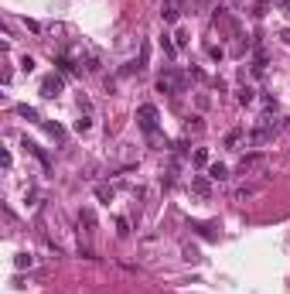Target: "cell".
<instances>
[{"label":"cell","instance_id":"22","mask_svg":"<svg viewBox=\"0 0 290 294\" xmlns=\"http://www.w3.org/2000/svg\"><path fill=\"white\" fill-rule=\"evenodd\" d=\"M45 130H48V134H51V137H65V130H62V127H58V124H45Z\"/></svg>","mask_w":290,"mask_h":294},{"label":"cell","instance_id":"5","mask_svg":"<svg viewBox=\"0 0 290 294\" xmlns=\"http://www.w3.org/2000/svg\"><path fill=\"white\" fill-rule=\"evenodd\" d=\"M161 17H164V24H178L181 21V0H164L161 4Z\"/></svg>","mask_w":290,"mask_h":294},{"label":"cell","instance_id":"3","mask_svg":"<svg viewBox=\"0 0 290 294\" xmlns=\"http://www.w3.org/2000/svg\"><path fill=\"white\" fill-rule=\"evenodd\" d=\"M181 89H184V76H181L174 65L164 68V72L157 76V92H168V96H174V92H181Z\"/></svg>","mask_w":290,"mask_h":294},{"label":"cell","instance_id":"15","mask_svg":"<svg viewBox=\"0 0 290 294\" xmlns=\"http://www.w3.org/2000/svg\"><path fill=\"white\" fill-rule=\"evenodd\" d=\"M17 116H24V120H38V110L28 106V103H21V106H17Z\"/></svg>","mask_w":290,"mask_h":294},{"label":"cell","instance_id":"23","mask_svg":"<svg viewBox=\"0 0 290 294\" xmlns=\"http://www.w3.org/2000/svg\"><path fill=\"white\" fill-rule=\"evenodd\" d=\"M147 58H150V45L144 41V48H140V68H147Z\"/></svg>","mask_w":290,"mask_h":294},{"label":"cell","instance_id":"14","mask_svg":"<svg viewBox=\"0 0 290 294\" xmlns=\"http://www.w3.org/2000/svg\"><path fill=\"white\" fill-rule=\"evenodd\" d=\"M31 263H34V257H31V253H17V257H14V267H17V271L31 267Z\"/></svg>","mask_w":290,"mask_h":294},{"label":"cell","instance_id":"8","mask_svg":"<svg viewBox=\"0 0 290 294\" xmlns=\"http://www.w3.org/2000/svg\"><path fill=\"white\" fill-rule=\"evenodd\" d=\"M21 144H24V151H31V154H34V158H38V161H41L45 168H51V158H48V154H45V151H41V147H38V144H34V140H28V137H24Z\"/></svg>","mask_w":290,"mask_h":294},{"label":"cell","instance_id":"28","mask_svg":"<svg viewBox=\"0 0 290 294\" xmlns=\"http://www.w3.org/2000/svg\"><path fill=\"white\" fill-rule=\"evenodd\" d=\"M283 41H287V45H290V28H287V31H283Z\"/></svg>","mask_w":290,"mask_h":294},{"label":"cell","instance_id":"1","mask_svg":"<svg viewBox=\"0 0 290 294\" xmlns=\"http://www.w3.org/2000/svg\"><path fill=\"white\" fill-rule=\"evenodd\" d=\"M277 130H280V120L273 113H263L256 120V127L249 130V137H246V144H253V147H267L273 137H277Z\"/></svg>","mask_w":290,"mask_h":294},{"label":"cell","instance_id":"2","mask_svg":"<svg viewBox=\"0 0 290 294\" xmlns=\"http://www.w3.org/2000/svg\"><path fill=\"white\" fill-rule=\"evenodd\" d=\"M157 120H161V116H157V106H154V103H144V106L137 110V124H140V130H144L154 144H157Z\"/></svg>","mask_w":290,"mask_h":294},{"label":"cell","instance_id":"10","mask_svg":"<svg viewBox=\"0 0 290 294\" xmlns=\"http://www.w3.org/2000/svg\"><path fill=\"white\" fill-rule=\"evenodd\" d=\"M243 140H246V130H239V127L225 134V147H229V151H239V144H243Z\"/></svg>","mask_w":290,"mask_h":294},{"label":"cell","instance_id":"18","mask_svg":"<svg viewBox=\"0 0 290 294\" xmlns=\"http://www.w3.org/2000/svg\"><path fill=\"white\" fill-rule=\"evenodd\" d=\"M188 41H191V34L184 31V28H181V31L174 34V45H178V48H184V45H188Z\"/></svg>","mask_w":290,"mask_h":294},{"label":"cell","instance_id":"20","mask_svg":"<svg viewBox=\"0 0 290 294\" xmlns=\"http://www.w3.org/2000/svg\"><path fill=\"white\" fill-rule=\"evenodd\" d=\"M195 164H208V151H205V147L195 151Z\"/></svg>","mask_w":290,"mask_h":294},{"label":"cell","instance_id":"19","mask_svg":"<svg viewBox=\"0 0 290 294\" xmlns=\"http://www.w3.org/2000/svg\"><path fill=\"white\" fill-rule=\"evenodd\" d=\"M263 68H267V55H263V52H256V62H253V72H263Z\"/></svg>","mask_w":290,"mask_h":294},{"label":"cell","instance_id":"27","mask_svg":"<svg viewBox=\"0 0 290 294\" xmlns=\"http://www.w3.org/2000/svg\"><path fill=\"white\" fill-rule=\"evenodd\" d=\"M280 11H283V14H290V0H283V4H280Z\"/></svg>","mask_w":290,"mask_h":294},{"label":"cell","instance_id":"7","mask_svg":"<svg viewBox=\"0 0 290 294\" xmlns=\"http://www.w3.org/2000/svg\"><path fill=\"white\" fill-rule=\"evenodd\" d=\"M78 226H86V236H92V233H96V212H92V209H82V212H78Z\"/></svg>","mask_w":290,"mask_h":294},{"label":"cell","instance_id":"9","mask_svg":"<svg viewBox=\"0 0 290 294\" xmlns=\"http://www.w3.org/2000/svg\"><path fill=\"white\" fill-rule=\"evenodd\" d=\"M256 168H263V158H259V154H246V158L239 161V175H246V171H256Z\"/></svg>","mask_w":290,"mask_h":294},{"label":"cell","instance_id":"12","mask_svg":"<svg viewBox=\"0 0 290 294\" xmlns=\"http://www.w3.org/2000/svg\"><path fill=\"white\" fill-rule=\"evenodd\" d=\"M208 178L212 181H229V168H225V164H208Z\"/></svg>","mask_w":290,"mask_h":294},{"label":"cell","instance_id":"26","mask_svg":"<svg viewBox=\"0 0 290 294\" xmlns=\"http://www.w3.org/2000/svg\"><path fill=\"white\" fill-rule=\"evenodd\" d=\"M161 48H164V52H168V55H174V48H178V45H171L168 38H161Z\"/></svg>","mask_w":290,"mask_h":294},{"label":"cell","instance_id":"17","mask_svg":"<svg viewBox=\"0 0 290 294\" xmlns=\"http://www.w3.org/2000/svg\"><path fill=\"white\" fill-rule=\"evenodd\" d=\"M89 127H92L89 113H86V116H78V120H75V130H78V134H86V130H89Z\"/></svg>","mask_w":290,"mask_h":294},{"label":"cell","instance_id":"25","mask_svg":"<svg viewBox=\"0 0 290 294\" xmlns=\"http://www.w3.org/2000/svg\"><path fill=\"white\" fill-rule=\"evenodd\" d=\"M184 257H188V260H201V257H198V247H184Z\"/></svg>","mask_w":290,"mask_h":294},{"label":"cell","instance_id":"29","mask_svg":"<svg viewBox=\"0 0 290 294\" xmlns=\"http://www.w3.org/2000/svg\"><path fill=\"white\" fill-rule=\"evenodd\" d=\"M283 130H287V134H290V120H283Z\"/></svg>","mask_w":290,"mask_h":294},{"label":"cell","instance_id":"21","mask_svg":"<svg viewBox=\"0 0 290 294\" xmlns=\"http://www.w3.org/2000/svg\"><path fill=\"white\" fill-rule=\"evenodd\" d=\"M188 134H201V120H198V116H191V120H188Z\"/></svg>","mask_w":290,"mask_h":294},{"label":"cell","instance_id":"4","mask_svg":"<svg viewBox=\"0 0 290 294\" xmlns=\"http://www.w3.org/2000/svg\"><path fill=\"white\" fill-rule=\"evenodd\" d=\"M62 89H65V79H62L58 72L45 76V79H41V86H38V92H41L45 100H58V96H62Z\"/></svg>","mask_w":290,"mask_h":294},{"label":"cell","instance_id":"13","mask_svg":"<svg viewBox=\"0 0 290 294\" xmlns=\"http://www.w3.org/2000/svg\"><path fill=\"white\" fill-rule=\"evenodd\" d=\"M55 65H58V72H65V76H72V72H78V65H72V58H68V55H62V58L55 62Z\"/></svg>","mask_w":290,"mask_h":294},{"label":"cell","instance_id":"24","mask_svg":"<svg viewBox=\"0 0 290 294\" xmlns=\"http://www.w3.org/2000/svg\"><path fill=\"white\" fill-rule=\"evenodd\" d=\"M21 68H24V72H34V58L24 55V58H21Z\"/></svg>","mask_w":290,"mask_h":294},{"label":"cell","instance_id":"6","mask_svg":"<svg viewBox=\"0 0 290 294\" xmlns=\"http://www.w3.org/2000/svg\"><path fill=\"white\" fill-rule=\"evenodd\" d=\"M191 192L201 195V199H208V195H212V178H208V175H191Z\"/></svg>","mask_w":290,"mask_h":294},{"label":"cell","instance_id":"16","mask_svg":"<svg viewBox=\"0 0 290 294\" xmlns=\"http://www.w3.org/2000/svg\"><path fill=\"white\" fill-rule=\"evenodd\" d=\"M235 100L243 103V106H249V103L256 100V96H253V89H249V86H243V89H239V96H235Z\"/></svg>","mask_w":290,"mask_h":294},{"label":"cell","instance_id":"11","mask_svg":"<svg viewBox=\"0 0 290 294\" xmlns=\"http://www.w3.org/2000/svg\"><path fill=\"white\" fill-rule=\"evenodd\" d=\"M96 199L110 205L113 199H116V188H113V185H96Z\"/></svg>","mask_w":290,"mask_h":294}]
</instances>
